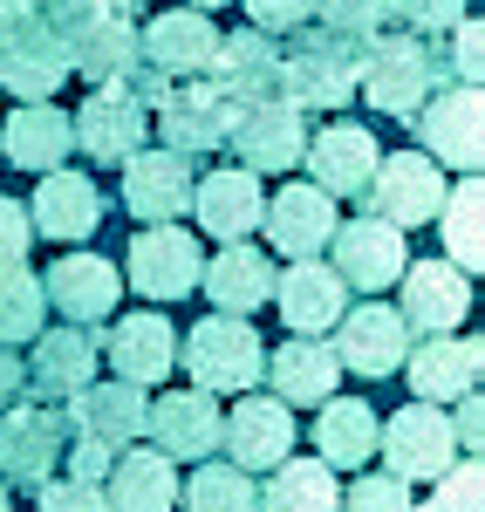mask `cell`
Here are the masks:
<instances>
[{
    "instance_id": "cell-43",
    "label": "cell",
    "mask_w": 485,
    "mask_h": 512,
    "mask_svg": "<svg viewBox=\"0 0 485 512\" xmlns=\"http://www.w3.org/2000/svg\"><path fill=\"white\" fill-rule=\"evenodd\" d=\"M390 21H404V35H451L465 21V0H390Z\"/></svg>"
},
{
    "instance_id": "cell-22",
    "label": "cell",
    "mask_w": 485,
    "mask_h": 512,
    "mask_svg": "<svg viewBox=\"0 0 485 512\" xmlns=\"http://www.w3.org/2000/svg\"><path fill=\"white\" fill-rule=\"evenodd\" d=\"M55 417H62L69 437H89V444L117 451V444H137V437H144L151 403H144V390H130V383H89V390H76Z\"/></svg>"
},
{
    "instance_id": "cell-24",
    "label": "cell",
    "mask_w": 485,
    "mask_h": 512,
    "mask_svg": "<svg viewBox=\"0 0 485 512\" xmlns=\"http://www.w3.org/2000/svg\"><path fill=\"white\" fill-rule=\"evenodd\" d=\"M96 355L117 362V383L151 390V383H164V376L178 369V328H171L164 315H123L117 328L96 342Z\"/></svg>"
},
{
    "instance_id": "cell-51",
    "label": "cell",
    "mask_w": 485,
    "mask_h": 512,
    "mask_svg": "<svg viewBox=\"0 0 485 512\" xmlns=\"http://www.w3.org/2000/svg\"><path fill=\"white\" fill-rule=\"evenodd\" d=\"M479 431H485V403L472 390V396H458V410H451V444H472V458H479Z\"/></svg>"
},
{
    "instance_id": "cell-15",
    "label": "cell",
    "mask_w": 485,
    "mask_h": 512,
    "mask_svg": "<svg viewBox=\"0 0 485 512\" xmlns=\"http://www.w3.org/2000/svg\"><path fill=\"white\" fill-rule=\"evenodd\" d=\"M233 151H240V171L253 178H267V171H294L301 151H308V110H294V103H253L233 117V137H226Z\"/></svg>"
},
{
    "instance_id": "cell-52",
    "label": "cell",
    "mask_w": 485,
    "mask_h": 512,
    "mask_svg": "<svg viewBox=\"0 0 485 512\" xmlns=\"http://www.w3.org/2000/svg\"><path fill=\"white\" fill-rule=\"evenodd\" d=\"M21 390H28V369H21V355L0 349V410H14V403H21Z\"/></svg>"
},
{
    "instance_id": "cell-12",
    "label": "cell",
    "mask_w": 485,
    "mask_h": 512,
    "mask_svg": "<svg viewBox=\"0 0 485 512\" xmlns=\"http://www.w3.org/2000/svg\"><path fill=\"white\" fill-rule=\"evenodd\" d=\"M62 451H69V431H62V417L55 410H41V403H14V410H0V478L7 485H48L55 465H62Z\"/></svg>"
},
{
    "instance_id": "cell-2",
    "label": "cell",
    "mask_w": 485,
    "mask_h": 512,
    "mask_svg": "<svg viewBox=\"0 0 485 512\" xmlns=\"http://www.w3.org/2000/svg\"><path fill=\"white\" fill-rule=\"evenodd\" d=\"M356 82H363V48L328 28H315V35L301 28V41L281 48V96L294 110H349Z\"/></svg>"
},
{
    "instance_id": "cell-4",
    "label": "cell",
    "mask_w": 485,
    "mask_h": 512,
    "mask_svg": "<svg viewBox=\"0 0 485 512\" xmlns=\"http://www.w3.org/2000/svg\"><path fill=\"white\" fill-rule=\"evenodd\" d=\"M0 82L21 103H55V89L69 82V41H62V28H48L35 7L0 14Z\"/></svg>"
},
{
    "instance_id": "cell-5",
    "label": "cell",
    "mask_w": 485,
    "mask_h": 512,
    "mask_svg": "<svg viewBox=\"0 0 485 512\" xmlns=\"http://www.w3.org/2000/svg\"><path fill=\"white\" fill-rule=\"evenodd\" d=\"M376 451H383V472L417 485V478H438L458 465V444H451V417L438 403H404L397 417L376 424Z\"/></svg>"
},
{
    "instance_id": "cell-17",
    "label": "cell",
    "mask_w": 485,
    "mask_h": 512,
    "mask_svg": "<svg viewBox=\"0 0 485 512\" xmlns=\"http://www.w3.org/2000/svg\"><path fill=\"white\" fill-rule=\"evenodd\" d=\"M205 260H199V239L185 226H144L130 239V287L151 294V301H185L199 287Z\"/></svg>"
},
{
    "instance_id": "cell-49",
    "label": "cell",
    "mask_w": 485,
    "mask_h": 512,
    "mask_svg": "<svg viewBox=\"0 0 485 512\" xmlns=\"http://www.w3.org/2000/svg\"><path fill=\"white\" fill-rule=\"evenodd\" d=\"M35 246V226H28V205L21 198H0V267H21Z\"/></svg>"
},
{
    "instance_id": "cell-38",
    "label": "cell",
    "mask_w": 485,
    "mask_h": 512,
    "mask_svg": "<svg viewBox=\"0 0 485 512\" xmlns=\"http://www.w3.org/2000/svg\"><path fill=\"white\" fill-rule=\"evenodd\" d=\"M260 512H342V485H335V472L322 458H287L267 478Z\"/></svg>"
},
{
    "instance_id": "cell-55",
    "label": "cell",
    "mask_w": 485,
    "mask_h": 512,
    "mask_svg": "<svg viewBox=\"0 0 485 512\" xmlns=\"http://www.w3.org/2000/svg\"><path fill=\"white\" fill-rule=\"evenodd\" d=\"M21 7H35V0H0V14H21Z\"/></svg>"
},
{
    "instance_id": "cell-11",
    "label": "cell",
    "mask_w": 485,
    "mask_h": 512,
    "mask_svg": "<svg viewBox=\"0 0 485 512\" xmlns=\"http://www.w3.org/2000/svg\"><path fill=\"white\" fill-rule=\"evenodd\" d=\"M212 55H219V28H212V14H192V7H164V14L144 21V35H137V62L164 82L205 76Z\"/></svg>"
},
{
    "instance_id": "cell-34",
    "label": "cell",
    "mask_w": 485,
    "mask_h": 512,
    "mask_svg": "<svg viewBox=\"0 0 485 512\" xmlns=\"http://www.w3.org/2000/svg\"><path fill=\"white\" fill-rule=\"evenodd\" d=\"M315 451L328 472H363L376 458V410L363 396H328L315 410Z\"/></svg>"
},
{
    "instance_id": "cell-27",
    "label": "cell",
    "mask_w": 485,
    "mask_h": 512,
    "mask_svg": "<svg viewBox=\"0 0 485 512\" xmlns=\"http://www.w3.org/2000/svg\"><path fill=\"white\" fill-rule=\"evenodd\" d=\"M260 376L274 383V403H287V410H322L328 396H335V383H342V362H335V349H328L322 335H294V342H281V349L267 355Z\"/></svg>"
},
{
    "instance_id": "cell-54",
    "label": "cell",
    "mask_w": 485,
    "mask_h": 512,
    "mask_svg": "<svg viewBox=\"0 0 485 512\" xmlns=\"http://www.w3.org/2000/svg\"><path fill=\"white\" fill-rule=\"evenodd\" d=\"M0 512H14V485L7 478H0Z\"/></svg>"
},
{
    "instance_id": "cell-19",
    "label": "cell",
    "mask_w": 485,
    "mask_h": 512,
    "mask_svg": "<svg viewBox=\"0 0 485 512\" xmlns=\"http://www.w3.org/2000/svg\"><path fill=\"white\" fill-rule=\"evenodd\" d=\"M308 171H315V192L322 198H363L369 178H376V137H369L363 123H322V130H308Z\"/></svg>"
},
{
    "instance_id": "cell-44",
    "label": "cell",
    "mask_w": 485,
    "mask_h": 512,
    "mask_svg": "<svg viewBox=\"0 0 485 512\" xmlns=\"http://www.w3.org/2000/svg\"><path fill=\"white\" fill-rule=\"evenodd\" d=\"M315 21V0H246V28L253 35H301Z\"/></svg>"
},
{
    "instance_id": "cell-45",
    "label": "cell",
    "mask_w": 485,
    "mask_h": 512,
    "mask_svg": "<svg viewBox=\"0 0 485 512\" xmlns=\"http://www.w3.org/2000/svg\"><path fill=\"white\" fill-rule=\"evenodd\" d=\"M479 492H485V472H479V458H472V465H451V472L438 478V492L417 512H479Z\"/></svg>"
},
{
    "instance_id": "cell-20",
    "label": "cell",
    "mask_w": 485,
    "mask_h": 512,
    "mask_svg": "<svg viewBox=\"0 0 485 512\" xmlns=\"http://www.w3.org/2000/svg\"><path fill=\"white\" fill-rule=\"evenodd\" d=\"M219 396L205 390H164L158 403H151V417H144V431H151V451L158 458H192V465H205L212 451H219Z\"/></svg>"
},
{
    "instance_id": "cell-32",
    "label": "cell",
    "mask_w": 485,
    "mask_h": 512,
    "mask_svg": "<svg viewBox=\"0 0 485 512\" xmlns=\"http://www.w3.org/2000/svg\"><path fill=\"white\" fill-rule=\"evenodd\" d=\"M274 301H281V321L294 335H328V328L342 321L349 287L328 274L322 260H294L287 274H274Z\"/></svg>"
},
{
    "instance_id": "cell-29",
    "label": "cell",
    "mask_w": 485,
    "mask_h": 512,
    "mask_svg": "<svg viewBox=\"0 0 485 512\" xmlns=\"http://www.w3.org/2000/svg\"><path fill=\"white\" fill-rule=\"evenodd\" d=\"M0 151L14 171H62L69 151H76V123L69 110H55V103H21V110H7L0 117Z\"/></svg>"
},
{
    "instance_id": "cell-25",
    "label": "cell",
    "mask_w": 485,
    "mask_h": 512,
    "mask_svg": "<svg viewBox=\"0 0 485 512\" xmlns=\"http://www.w3.org/2000/svg\"><path fill=\"white\" fill-rule=\"evenodd\" d=\"M410 369V390H417V403H458V396L479 390V369H485V349L479 335L465 342V335H424L417 342V355H404Z\"/></svg>"
},
{
    "instance_id": "cell-35",
    "label": "cell",
    "mask_w": 485,
    "mask_h": 512,
    "mask_svg": "<svg viewBox=\"0 0 485 512\" xmlns=\"http://www.w3.org/2000/svg\"><path fill=\"white\" fill-rule=\"evenodd\" d=\"M62 41H69V76H89L96 89L117 82L137 62V21L130 14H96V21L69 28Z\"/></svg>"
},
{
    "instance_id": "cell-26",
    "label": "cell",
    "mask_w": 485,
    "mask_h": 512,
    "mask_svg": "<svg viewBox=\"0 0 485 512\" xmlns=\"http://www.w3.org/2000/svg\"><path fill=\"white\" fill-rule=\"evenodd\" d=\"M28 369V390L35 403H69L76 390L96 383V335L89 328H41L35 335V362H21Z\"/></svg>"
},
{
    "instance_id": "cell-30",
    "label": "cell",
    "mask_w": 485,
    "mask_h": 512,
    "mask_svg": "<svg viewBox=\"0 0 485 512\" xmlns=\"http://www.w3.org/2000/svg\"><path fill=\"white\" fill-rule=\"evenodd\" d=\"M260 226H267V239L281 246L287 260H322L328 233H335L342 219H335V198H322L315 185H281V192L267 198Z\"/></svg>"
},
{
    "instance_id": "cell-10",
    "label": "cell",
    "mask_w": 485,
    "mask_h": 512,
    "mask_svg": "<svg viewBox=\"0 0 485 512\" xmlns=\"http://www.w3.org/2000/svg\"><path fill=\"white\" fill-rule=\"evenodd\" d=\"M219 444H226V465L233 472H274L294 458V410L274 396H240L226 417H219Z\"/></svg>"
},
{
    "instance_id": "cell-21",
    "label": "cell",
    "mask_w": 485,
    "mask_h": 512,
    "mask_svg": "<svg viewBox=\"0 0 485 512\" xmlns=\"http://www.w3.org/2000/svg\"><path fill=\"white\" fill-rule=\"evenodd\" d=\"M205 76L219 82V96L233 103V110H253V103H281V41L253 35H219V55H212V69Z\"/></svg>"
},
{
    "instance_id": "cell-40",
    "label": "cell",
    "mask_w": 485,
    "mask_h": 512,
    "mask_svg": "<svg viewBox=\"0 0 485 512\" xmlns=\"http://www.w3.org/2000/svg\"><path fill=\"white\" fill-rule=\"evenodd\" d=\"M41 315H48V301H41V280L28 274V260L21 267H0V349L35 342Z\"/></svg>"
},
{
    "instance_id": "cell-13",
    "label": "cell",
    "mask_w": 485,
    "mask_h": 512,
    "mask_svg": "<svg viewBox=\"0 0 485 512\" xmlns=\"http://www.w3.org/2000/svg\"><path fill=\"white\" fill-rule=\"evenodd\" d=\"M69 123H76V144L89 151V164H130L144 151L151 110H144L123 82H103V89H89V103H82Z\"/></svg>"
},
{
    "instance_id": "cell-18",
    "label": "cell",
    "mask_w": 485,
    "mask_h": 512,
    "mask_svg": "<svg viewBox=\"0 0 485 512\" xmlns=\"http://www.w3.org/2000/svg\"><path fill=\"white\" fill-rule=\"evenodd\" d=\"M404 328H417V335H458L465 328V315H472V274H458L451 260H417V267H404Z\"/></svg>"
},
{
    "instance_id": "cell-33",
    "label": "cell",
    "mask_w": 485,
    "mask_h": 512,
    "mask_svg": "<svg viewBox=\"0 0 485 512\" xmlns=\"http://www.w3.org/2000/svg\"><path fill=\"white\" fill-rule=\"evenodd\" d=\"M96 219H103V192H96L89 171H48L35 185V212H28L35 233L82 239V233H96Z\"/></svg>"
},
{
    "instance_id": "cell-50",
    "label": "cell",
    "mask_w": 485,
    "mask_h": 512,
    "mask_svg": "<svg viewBox=\"0 0 485 512\" xmlns=\"http://www.w3.org/2000/svg\"><path fill=\"white\" fill-rule=\"evenodd\" d=\"M62 465L76 485H103L110 465H117V451H103V444H89V437H69V451H62Z\"/></svg>"
},
{
    "instance_id": "cell-14",
    "label": "cell",
    "mask_w": 485,
    "mask_h": 512,
    "mask_svg": "<svg viewBox=\"0 0 485 512\" xmlns=\"http://www.w3.org/2000/svg\"><path fill=\"white\" fill-rule=\"evenodd\" d=\"M192 192H199V171L178 151H137L123 164V205L144 226H178L192 212Z\"/></svg>"
},
{
    "instance_id": "cell-36",
    "label": "cell",
    "mask_w": 485,
    "mask_h": 512,
    "mask_svg": "<svg viewBox=\"0 0 485 512\" xmlns=\"http://www.w3.org/2000/svg\"><path fill=\"white\" fill-rule=\"evenodd\" d=\"M103 499H110V512H171L178 506V472L158 451H123L103 478Z\"/></svg>"
},
{
    "instance_id": "cell-42",
    "label": "cell",
    "mask_w": 485,
    "mask_h": 512,
    "mask_svg": "<svg viewBox=\"0 0 485 512\" xmlns=\"http://www.w3.org/2000/svg\"><path fill=\"white\" fill-rule=\"evenodd\" d=\"M342 512H417V492L390 472H356V485L342 492Z\"/></svg>"
},
{
    "instance_id": "cell-28",
    "label": "cell",
    "mask_w": 485,
    "mask_h": 512,
    "mask_svg": "<svg viewBox=\"0 0 485 512\" xmlns=\"http://www.w3.org/2000/svg\"><path fill=\"white\" fill-rule=\"evenodd\" d=\"M192 212H199V233L219 239V246H246V233L260 226V212H267V192H260V178L253 171H205L199 192H192Z\"/></svg>"
},
{
    "instance_id": "cell-8",
    "label": "cell",
    "mask_w": 485,
    "mask_h": 512,
    "mask_svg": "<svg viewBox=\"0 0 485 512\" xmlns=\"http://www.w3.org/2000/svg\"><path fill=\"white\" fill-rule=\"evenodd\" d=\"M445 171L424 158V151H397V158H376V178H369V219H383V226H431L438 219V205H445Z\"/></svg>"
},
{
    "instance_id": "cell-1",
    "label": "cell",
    "mask_w": 485,
    "mask_h": 512,
    "mask_svg": "<svg viewBox=\"0 0 485 512\" xmlns=\"http://www.w3.org/2000/svg\"><path fill=\"white\" fill-rule=\"evenodd\" d=\"M451 69H445V55H431L417 35H376L363 48V89L369 96V110H383V117H397V123H410L424 103H431V89L445 82Z\"/></svg>"
},
{
    "instance_id": "cell-46",
    "label": "cell",
    "mask_w": 485,
    "mask_h": 512,
    "mask_svg": "<svg viewBox=\"0 0 485 512\" xmlns=\"http://www.w3.org/2000/svg\"><path fill=\"white\" fill-rule=\"evenodd\" d=\"M137 7H144V0H35V14L48 28H62V35L82 28V21H96V14H130V21H137Z\"/></svg>"
},
{
    "instance_id": "cell-53",
    "label": "cell",
    "mask_w": 485,
    "mask_h": 512,
    "mask_svg": "<svg viewBox=\"0 0 485 512\" xmlns=\"http://www.w3.org/2000/svg\"><path fill=\"white\" fill-rule=\"evenodd\" d=\"M185 7H192V14H212V7H226V0H185Z\"/></svg>"
},
{
    "instance_id": "cell-9",
    "label": "cell",
    "mask_w": 485,
    "mask_h": 512,
    "mask_svg": "<svg viewBox=\"0 0 485 512\" xmlns=\"http://www.w3.org/2000/svg\"><path fill=\"white\" fill-rule=\"evenodd\" d=\"M328 274L342 280V287H356V294H383V287H397L410 267V253H404V233L397 226H383V219H349V226H335L328 233Z\"/></svg>"
},
{
    "instance_id": "cell-47",
    "label": "cell",
    "mask_w": 485,
    "mask_h": 512,
    "mask_svg": "<svg viewBox=\"0 0 485 512\" xmlns=\"http://www.w3.org/2000/svg\"><path fill=\"white\" fill-rule=\"evenodd\" d=\"M35 512H110V499H103V485L48 478V485H35Z\"/></svg>"
},
{
    "instance_id": "cell-48",
    "label": "cell",
    "mask_w": 485,
    "mask_h": 512,
    "mask_svg": "<svg viewBox=\"0 0 485 512\" xmlns=\"http://www.w3.org/2000/svg\"><path fill=\"white\" fill-rule=\"evenodd\" d=\"M479 55H485V28L479 21H458L451 28V62H445L451 76H458V89H479V69H485Z\"/></svg>"
},
{
    "instance_id": "cell-39",
    "label": "cell",
    "mask_w": 485,
    "mask_h": 512,
    "mask_svg": "<svg viewBox=\"0 0 485 512\" xmlns=\"http://www.w3.org/2000/svg\"><path fill=\"white\" fill-rule=\"evenodd\" d=\"M178 506L185 512H260V485L246 472H233V465H212L205 458L199 472L178 485Z\"/></svg>"
},
{
    "instance_id": "cell-3",
    "label": "cell",
    "mask_w": 485,
    "mask_h": 512,
    "mask_svg": "<svg viewBox=\"0 0 485 512\" xmlns=\"http://www.w3.org/2000/svg\"><path fill=\"white\" fill-rule=\"evenodd\" d=\"M178 355H185V369H192V390H205V396H226V390L253 396L260 369H267V349H260L253 321H240V315H205L199 328L178 342Z\"/></svg>"
},
{
    "instance_id": "cell-41",
    "label": "cell",
    "mask_w": 485,
    "mask_h": 512,
    "mask_svg": "<svg viewBox=\"0 0 485 512\" xmlns=\"http://www.w3.org/2000/svg\"><path fill=\"white\" fill-rule=\"evenodd\" d=\"M315 21L328 35L369 48L376 35H390V0H315Z\"/></svg>"
},
{
    "instance_id": "cell-31",
    "label": "cell",
    "mask_w": 485,
    "mask_h": 512,
    "mask_svg": "<svg viewBox=\"0 0 485 512\" xmlns=\"http://www.w3.org/2000/svg\"><path fill=\"white\" fill-rule=\"evenodd\" d=\"M199 287L212 294V308H219V315L253 321L267 301H274V260H267L260 246H219V253L205 260Z\"/></svg>"
},
{
    "instance_id": "cell-7",
    "label": "cell",
    "mask_w": 485,
    "mask_h": 512,
    "mask_svg": "<svg viewBox=\"0 0 485 512\" xmlns=\"http://www.w3.org/2000/svg\"><path fill=\"white\" fill-rule=\"evenodd\" d=\"M233 117H240V110L219 96V82H212V76L171 82V96L151 110L164 151H178V158H205V151H219V144L233 137Z\"/></svg>"
},
{
    "instance_id": "cell-23",
    "label": "cell",
    "mask_w": 485,
    "mask_h": 512,
    "mask_svg": "<svg viewBox=\"0 0 485 512\" xmlns=\"http://www.w3.org/2000/svg\"><path fill=\"white\" fill-rule=\"evenodd\" d=\"M41 301H48V308H62L69 328H89V321L117 315L123 274L110 267V260H96V253H62V260L41 274Z\"/></svg>"
},
{
    "instance_id": "cell-37",
    "label": "cell",
    "mask_w": 485,
    "mask_h": 512,
    "mask_svg": "<svg viewBox=\"0 0 485 512\" xmlns=\"http://www.w3.org/2000/svg\"><path fill=\"white\" fill-rule=\"evenodd\" d=\"M438 233H445V260L458 274H479L485 267V185L479 178H458L438 205Z\"/></svg>"
},
{
    "instance_id": "cell-6",
    "label": "cell",
    "mask_w": 485,
    "mask_h": 512,
    "mask_svg": "<svg viewBox=\"0 0 485 512\" xmlns=\"http://www.w3.org/2000/svg\"><path fill=\"white\" fill-rule=\"evenodd\" d=\"M417 144H424V158L438 164V171H465V178H479V158H485V103L479 89H438L424 110H417Z\"/></svg>"
},
{
    "instance_id": "cell-16",
    "label": "cell",
    "mask_w": 485,
    "mask_h": 512,
    "mask_svg": "<svg viewBox=\"0 0 485 512\" xmlns=\"http://www.w3.org/2000/svg\"><path fill=\"white\" fill-rule=\"evenodd\" d=\"M328 349L356 376H390V369H404V355H410V328L390 301H363V308H342Z\"/></svg>"
}]
</instances>
